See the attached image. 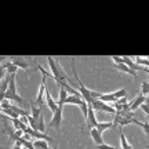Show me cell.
Segmentation results:
<instances>
[{
	"mask_svg": "<svg viewBox=\"0 0 149 149\" xmlns=\"http://www.w3.org/2000/svg\"><path fill=\"white\" fill-rule=\"evenodd\" d=\"M117 102H119V104H122V105H124V104H128V102H127V97H124V98H120V100H117Z\"/></svg>",
	"mask_w": 149,
	"mask_h": 149,
	"instance_id": "cell-27",
	"label": "cell"
},
{
	"mask_svg": "<svg viewBox=\"0 0 149 149\" xmlns=\"http://www.w3.org/2000/svg\"><path fill=\"white\" fill-rule=\"evenodd\" d=\"M13 64L15 65L17 68H21V69H28L29 68V64L26 62V59L24 58H13Z\"/></svg>",
	"mask_w": 149,
	"mask_h": 149,
	"instance_id": "cell-14",
	"label": "cell"
},
{
	"mask_svg": "<svg viewBox=\"0 0 149 149\" xmlns=\"http://www.w3.org/2000/svg\"><path fill=\"white\" fill-rule=\"evenodd\" d=\"M97 124H98V122H97V119H95V112H94L93 105H90L88 107V117H87V120L84 122V126H88L91 130V128H95Z\"/></svg>",
	"mask_w": 149,
	"mask_h": 149,
	"instance_id": "cell-4",
	"label": "cell"
},
{
	"mask_svg": "<svg viewBox=\"0 0 149 149\" xmlns=\"http://www.w3.org/2000/svg\"><path fill=\"white\" fill-rule=\"evenodd\" d=\"M46 128H47V126H46V123H44V116H40L39 117V120H37V127L35 131H39V133H46Z\"/></svg>",
	"mask_w": 149,
	"mask_h": 149,
	"instance_id": "cell-16",
	"label": "cell"
},
{
	"mask_svg": "<svg viewBox=\"0 0 149 149\" xmlns=\"http://www.w3.org/2000/svg\"><path fill=\"white\" fill-rule=\"evenodd\" d=\"M112 127H115L113 122H102V123H98L95 128L100 133L104 134V131H107V130H109V128H112Z\"/></svg>",
	"mask_w": 149,
	"mask_h": 149,
	"instance_id": "cell-13",
	"label": "cell"
},
{
	"mask_svg": "<svg viewBox=\"0 0 149 149\" xmlns=\"http://www.w3.org/2000/svg\"><path fill=\"white\" fill-rule=\"evenodd\" d=\"M133 61L137 65H139V66L148 68L149 69V58H145V57H133Z\"/></svg>",
	"mask_w": 149,
	"mask_h": 149,
	"instance_id": "cell-15",
	"label": "cell"
},
{
	"mask_svg": "<svg viewBox=\"0 0 149 149\" xmlns=\"http://www.w3.org/2000/svg\"><path fill=\"white\" fill-rule=\"evenodd\" d=\"M145 100H146V97L142 95V94H139L135 100H133V101L130 102V111H137L138 108H141V105H144L145 104Z\"/></svg>",
	"mask_w": 149,
	"mask_h": 149,
	"instance_id": "cell-6",
	"label": "cell"
},
{
	"mask_svg": "<svg viewBox=\"0 0 149 149\" xmlns=\"http://www.w3.org/2000/svg\"><path fill=\"white\" fill-rule=\"evenodd\" d=\"M115 68H116L117 70H120V72H124V73H128V74H131L134 79H137L138 77V74H137V72H134L133 69H130L127 65L126 64H119V65H115Z\"/></svg>",
	"mask_w": 149,
	"mask_h": 149,
	"instance_id": "cell-11",
	"label": "cell"
},
{
	"mask_svg": "<svg viewBox=\"0 0 149 149\" xmlns=\"http://www.w3.org/2000/svg\"><path fill=\"white\" fill-rule=\"evenodd\" d=\"M31 111H32V115L36 120H39V117L42 116V112H40V108L36 107V104H33V102H31Z\"/></svg>",
	"mask_w": 149,
	"mask_h": 149,
	"instance_id": "cell-17",
	"label": "cell"
},
{
	"mask_svg": "<svg viewBox=\"0 0 149 149\" xmlns=\"http://www.w3.org/2000/svg\"><path fill=\"white\" fill-rule=\"evenodd\" d=\"M141 94L145 97H149V80H144L141 84Z\"/></svg>",
	"mask_w": 149,
	"mask_h": 149,
	"instance_id": "cell-20",
	"label": "cell"
},
{
	"mask_svg": "<svg viewBox=\"0 0 149 149\" xmlns=\"http://www.w3.org/2000/svg\"><path fill=\"white\" fill-rule=\"evenodd\" d=\"M46 104L48 105V109L51 111V113H54V112H57V109H58V102L54 101V98L51 97V94H50V91H48V88L46 90Z\"/></svg>",
	"mask_w": 149,
	"mask_h": 149,
	"instance_id": "cell-5",
	"label": "cell"
},
{
	"mask_svg": "<svg viewBox=\"0 0 149 149\" xmlns=\"http://www.w3.org/2000/svg\"><path fill=\"white\" fill-rule=\"evenodd\" d=\"M93 108L95 109V111H102V112H107V113H113V115H116V109L109 105V104H105V102L100 101V100H95V101L91 104Z\"/></svg>",
	"mask_w": 149,
	"mask_h": 149,
	"instance_id": "cell-2",
	"label": "cell"
},
{
	"mask_svg": "<svg viewBox=\"0 0 149 149\" xmlns=\"http://www.w3.org/2000/svg\"><path fill=\"white\" fill-rule=\"evenodd\" d=\"M33 145H35L36 149H51V148H48L47 141H43V139H36V141L33 142Z\"/></svg>",
	"mask_w": 149,
	"mask_h": 149,
	"instance_id": "cell-19",
	"label": "cell"
},
{
	"mask_svg": "<svg viewBox=\"0 0 149 149\" xmlns=\"http://www.w3.org/2000/svg\"><path fill=\"white\" fill-rule=\"evenodd\" d=\"M13 149H24V146H22L21 144H17V142H15V145L13 146Z\"/></svg>",
	"mask_w": 149,
	"mask_h": 149,
	"instance_id": "cell-28",
	"label": "cell"
},
{
	"mask_svg": "<svg viewBox=\"0 0 149 149\" xmlns=\"http://www.w3.org/2000/svg\"><path fill=\"white\" fill-rule=\"evenodd\" d=\"M113 95H115V98H116V100H120V98L127 97V91H126V88H120V90L115 91V93H113Z\"/></svg>",
	"mask_w": 149,
	"mask_h": 149,
	"instance_id": "cell-21",
	"label": "cell"
},
{
	"mask_svg": "<svg viewBox=\"0 0 149 149\" xmlns=\"http://www.w3.org/2000/svg\"><path fill=\"white\" fill-rule=\"evenodd\" d=\"M144 72H146V73L149 74V69H148V68H145V70H144Z\"/></svg>",
	"mask_w": 149,
	"mask_h": 149,
	"instance_id": "cell-29",
	"label": "cell"
},
{
	"mask_svg": "<svg viewBox=\"0 0 149 149\" xmlns=\"http://www.w3.org/2000/svg\"><path fill=\"white\" fill-rule=\"evenodd\" d=\"M24 149H26V148H24Z\"/></svg>",
	"mask_w": 149,
	"mask_h": 149,
	"instance_id": "cell-32",
	"label": "cell"
},
{
	"mask_svg": "<svg viewBox=\"0 0 149 149\" xmlns=\"http://www.w3.org/2000/svg\"><path fill=\"white\" fill-rule=\"evenodd\" d=\"M141 109H142V111H144L145 113H146V115L149 116V97H146V100H145V104H144V105H141Z\"/></svg>",
	"mask_w": 149,
	"mask_h": 149,
	"instance_id": "cell-24",
	"label": "cell"
},
{
	"mask_svg": "<svg viewBox=\"0 0 149 149\" xmlns=\"http://www.w3.org/2000/svg\"><path fill=\"white\" fill-rule=\"evenodd\" d=\"M11 105L13 104H10L8 100H1V109H10Z\"/></svg>",
	"mask_w": 149,
	"mask_h": 149,
	"instance_id": "cell-25",
	"label": "cell"
},
{
	"mask_svg": "<svg viewBox=\"0 0 149 149\" xmlns=\"http://www.w3.org/2000/svg\"><path fill=\"white\" fill-rule=\"evenodd\" d=\"M120 145H122V149H133V146L128 144L126 135L123 134V131H120Z\"/></svg>",
	"mask_w": 149,
	"mask_h": 149,
	"instance_id": "cell-18",
	"label": "cell"
},
{
	"mask_svg": "<svg viewBox=\"0 0 149 149\" xmlns=\"http://www.w3.org/2000/svg\"><path fill=\"white\" fill-rule=\"evenodd\" d=\"M111 59L115 62V65H119V64H124V59L123 57H119V55H112Z\"/></svg>",
	"mask_w": 149,
	"mask_h": 149,
	"instance_id": "cell-23",
	"label": "cell"
},
{
	"mask_svg": "<svg viewBox=\"0 0 149 149\" xmlns=\"http://www.w3.org/2000/svg\"><path fill=\"white\" fill-rule=\"evenodd\" d=\"M1 69L7 70V72H8V74H15L17 70H18V68L13 64V61H4V62L1 64Z\"/></svg>",
	"mask_w": 149,
	"mask_h": 149,
	"instance_id": "cell-9",
	"label": "cell"
},
{
	"mask_svg": "<svg viewBox=\"0 0 149 149\" xmlns=\"http://www.w3.org/2000/svg\"><path fill=\"white\" fill-rule=\"evenodd\" d=\"M148 123H149V119H148Z\"/></svg>",
	"mask_w": 149,
	"mask_h": 149,
	"instance_id": "cell-31",
	"label": "cell"
},
{
	"mask_svg": "<svg viewBox=\"0 0 149 149\" xmlns=\"http://www.w3.org/2000/svg\"><path fill=\"white\" fill-rule=\"evenodd\" d=\"M58 107L62 108L65 105V101H66V98L69 97V93L65 90L64 87H59V93H58Z\"/></svg>",
	"mask_w": 149,
	"mask_h": 149,
	"instance_id": "cell-10",
	"label": "cell"
},
{
	"mask_svg": "<svg viewBox=\"0 0 149 149\" xmlns=\"http://www.w3.org/2000/svg\"><path fill=\"white\" fill-rule=\"evenodd\" d=\"M62 124V108H58L57 112L53 113L51 120L48 122L47 127H53V128H59V126Z\"/></svg>",
	"mask_w": 149,
	"mask_h": 149,
	"instance_id": "cell-3",
	"label": "cell"
},
{
	"mask_svg": "<svg viewBox=\"0 0 149 149\" xmlns=\"http://www.w3.org/2000/svg\"><path fill=\"white\" fill-rule=\"evenodd\" d=\"M51 149H57V148H51Z\"/></svg>",
	"mask_w": 149,
	"mask_h": 149,
	"instance_id": "cell-30",
	"label": "cell"
},
{
	"mask_svg": "<svg viewBox=\"0 0 149 149\" xmlns=\"http://www.w3.org/2000/svg\"><path fill=\"white\" fill-rule=\"evenodd\" d=\"M90 135L93 141H94V144L95 145H101L104 144V138H102V133H100L97 128H91L90 130Z\"/></svg>",
	"mask_w": 149,
	"mask_h": 149,
	"instance_id": "cell-7",
	"label": "cell"
},
{
	"mask_svg": "<svg viewBox=\"0 0 149 149\" xmlns=\"http://www.w3.org/2000/svg\"><path fill=\"white\" fill-rule=\"evenodd\" d=\"M123 59H124V64L127 65L130 69H133L134 72H135V70H145V68H142V66H139V65L135 64L131 57H126V55H124V57H123Z\"/></svg>",
	"mask_w": 149,
	"mask_h": 149,
	"instance_id": "cell-8",
	"label": "cell"
},
{
	"mask_svg": "<svg viewBox=\"0 0 149 149\" xmlns=\"http://www.w3.org/2000/svg\"><path fill=\"white\" fill-rule=\"evenodd\" d=\"M47 62H48V66H50V70H51V74H53L54 80L57 81L59 88L61 87V81H62V79H61V65H59V62L57 59H54L50 55L47 57Z\"/></svg>",
	"mask_w": 149,
	"mask_h": 149,
	"instance_id": "cell-1",
	"label": "cell"
},
{
	"mask_svg": "<svg viewBox=\"0 0 149 149\" xmlns=\"http://www.w3.org/2000/svg\"><path fill=\"white\" fill-rule=\"evenodd\" d=\"M97 149H116L115 146H112V145H108V144H101V145H97Z\"/></svg>",
	"mask_w": 149,
	"mask_h": 149,
	"instance_id": "cell-26",
	"label": "cell"
},
{
	"mask_svg": "<svg viewBox=\"0 0 149 149\" xmlns=\"http://www.w3.org/2000/svg\"><path fill=\"white\" fill-rule=\"evenodd\" d=\"M100 101L105 102V104H109V105H113L115 102H117V100L115 98L113 93H108V94H101V97H100Z\"/></svg>",
	"mask_w": 149,
	"mask_h": 149,
	"instance_id": "cell-12",
	"label": "cell"
},
{
	"mask_svg": "<svg viewBox=\"0 0 149 149\" xmlns=\"http://www.w3.org/2000/svg\"><path fill=\"white\" fill-rule=\"evenodd\" d=\"M137 126H141V127H142L145 135L149 138V123H148V120H146V122H138L137 123Z\"/></svg>",
	"mask_w": 149,
	"mask_h": 149,
	"instance_id": "cell-22",
	"label": "cell"
}]
</instances>
